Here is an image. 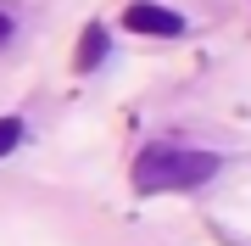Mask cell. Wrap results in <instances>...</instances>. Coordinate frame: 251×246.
Masks as SVG:
<instances>
[{
	"label": "cell",
	"mask_w": 251,
	"mask_h": 246,
	"mask_svg": "<svg viewBox=\"0 0 251 246\" xmlns=\"http://www.w3.org/2000/svg\"><path fill=\"white\" fill-rule=\"evenodd\" d=\"M218 173V157L212 151H190V146H173V140H156L134 157V191L140 196H156V191H190V185H206Z\"/></svg>",
	"instance_id": "obj_1"
},
{
	"label": "cell",
	"mask_w": 251,
	"mask_h": 246,
	"mask_svg": "<svg viewBox=\"0 0 251 246\" xmlns=\"http://www.w3.org/2000/svg\"><path fill=\"white\" fill-rule=\"evenodd\" d=\"M123 28H134V34H156V39H179L184 34V17L168 6H151V0H134V6L123 11Z\"/></svg>",
	"instance_id": "obj_2"
},
{
	"label": "cell",
	"mask_w": 251,
	"mask_h": 246,
	"mask_svg": "<svg viewBox=\"0 0 251 246\" xmlns=\"http://www.w3.org/2000/svg\"><path fill=\"white\" fill-rule=\"evenodd\" d=\"M100 56H106V28L90 23V28H84V39H78V56H73V67H78V73H95Z\"/></svg>",
	"instance_id": "obj_3"
},
{
	"label": "cell",
	"mask_w": 251,
	"mask_h": 246,
	"mask_svg": "<svg viewBox=\"0 0 251 246\" xmlns=\"http://www.w3.org/2000/svg\"><path fill=\"white\" fill-rule=\"evenodd\" d=\"M17 140H23V118H0V157L17 151Z\"/></svg>",
	"instance_id": "obj_4"
},
{
	"label": "cell",
	"mask_w": 251,
	"mask_h": 246,
	"mask_svg": "<svg viewBox=\"0 0 251 246\" xmlns=\"http://www.w3.org/2000/svg\"><path fill=\"white\" fill-rule=\"evenodd\" d=\"M6 39H11V17L0 11V45H6Z\"/></svg>",
	"instance_id": "obj_5"
}]
</instances>
